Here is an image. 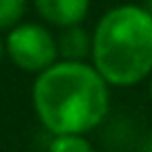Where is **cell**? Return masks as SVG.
Here are the masks:
<instances>
[{
	"label": "cell",
	"instance_id": "11",
	"mask_svg": "<svg viewBox=\"0 0 152 152\" xmlns=\"http://www.w3.org/2000/svg\"><path fill=\"white\" fill-rule=\"evenodd\" d=\"M144 7H146V11L152 15V0H146V2H144Z\"/></svg>",
	"mask_w": 152,
	"mask_h": 152
},
{
	"label": "cell",
	"instance_id": "7",
	"mask_svg": "<svg viewBox=\"0 0 152 152\" xmlns=\"http://www.w3.org/2000/svg\"><path fill=\"white\" fill-rule=\"evenodd\" d=\"M46 152H96L88 135H50Z\"/></svg>",
	"mask_w": 152,
	"mask_h": 152
},
{
	"label": "cell",
	"instance_id": "4",
	"mask_svg": "<svg viewBox=\"0 0 152 152\" xmlns=\"http://www.w3.org/2000/svg\"><path fill=\"white\" fill-rule=\"evenodd\" d=\"M31 7L44 25L61 31L73 25H83L92 0H31Z\"/></svg>",
	"mask_w": 152,
	"mask_h": 152
},
{
	"label": "cell",
	"instance_id": "3",
	"mask_svg": "<svg viewBox=\"0 0 152 152\" xmlns=\"http://www.w3.org/2000/svg\"><path fill=\"white\" fill-rule=\"evenodd\" d=\"M4 54L17 69L40 75L58 61L56 34L42 21H23L4 34Z\"/></svg>",
	"mask_w": 152,
	"mask_h": 152
},
{
	"label": "cell",
	"instance_id": "10",
	"mask_svg": "<svg viewBox=\"0 0 152 152\" xmlns=\"http://www.w3.org/2000/svg\"><path fill=\"white\" fill-rule=\"evenodd\" d=\"M146 83H148V96H150V100H152V75L148 77V81H146Z\"/></svg>",
	"mask_w": 152,
	"mask_h": 152
},
{
	"label": "cell",
	"instance_id": "9",
	"mask_svg": "<svg viewBox=\"0 0 152 152\" xmlns=\"http://www.w3.org/2000/svg\"><path fill=\"white\" fill-rule=\"evenodd\" d=\"M4 56H7V54H4V40H2V38H0V65H2V61H4Z\"/></svg>",
	"mask_w": 152,
	"mask_h": 152
},
{
	"label": "cell",
	"instance_id": "8",
	"mask_svg": "<svg viewBox=\"0 0 152 152\" xmlns=\"http://www.w3.org/2000/svg\"><path fill=\"white\" fill-rule=\"evenodd\" d=\"M137 152H152V131L150 133H144L137 142Z\"/></svg>",
	"mask_w": 152,
	"mask_h": 152
},
{
	"label": "cell",
	"instance_id": "5",
	"mask_svg": "<svg viewBox=\"0 0 152 152\" xmlns=\"http://www.w3.org/2000/svg\"><path fill=\"white\" fill-rule=\"evenodd\" d=\"M56 46H58V61L90 63L92 31H88L83 25H73V27L61 29L56 34Z\"/></svg>",
	"mask_w": 152,
	"mask_h": 152
},
{
	"label": "cell",
	"instance_id": "6",
	"mask_svg": "<svg viewBox=\"0 0 152 152\" xmlns=\"http://www.w3.org/2000/svg\"><path fill=\"white\" fill-rule=\"evenodd\" d=\"M29 7L31 0H0V34H9L23 23Z\"/></svg>",
	"mask_w": 152,
	"mask_h": 152
},
{
	"label": "cell",
	"instance_id": "2",
	"mask_svg": "<svg viewBox=\"0 0 152 152\" xmlns=\"http://www.w3.org/2000/svg\"><path fill=\"white\" fill-rule=\"evenodd\" d=\"M92 67L110 88H133L152 75V15L144 4H117L92 29Z\"/></svg>",
	"mask_w": 152,
	"mask_h": 152
},
{
	"label": "cell",
	"instance_id": "1",
	"mask_svg": "<svg viewBox=\"0 0 152 152\" xmlns=\"http://www.w3.org/2000/svg\"><path fill=\"white\" fill-rule=\"evenodd\" d=\"M31 104L50 135H88L110 117V86L92 63L56 61L36 75Z\"/></svg>",
	"mask_w": 152,
	"mask_h": 152
}]
</instances>
